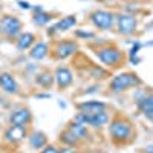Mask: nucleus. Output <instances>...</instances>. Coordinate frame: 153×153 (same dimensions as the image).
I'll use <instances>...</instances> for the list:
<instances>
[{"label":"nucleus","instance_id":"nucleus-1","mask_svg":"<svg viewBox=\"0 0 153 153\" xmlns=\"http://www.w3.org/2000/svg\"><path fill=\"white\" fill-rule=\"evenodd\" d=\"M139 83L141 81H139V78L136 75L126 72V74L117 75L110 81V89L113 92H123V91H126V89H129L130 86H135V84H139Z\"/></svg>","mask_w":153,"mask_h":153},{"label":"nucleus","instance_id":"nucleus-4","mask_svg":"<svg viewBox=\"0 0 153 153\" xmlns=\"http://www.w3.org/2000/svg\"><path fill=\"white\" fill-rule=\"evenodd\" d=\"M75 121H78L81 124H89V126H94V127H101L104 126L107 121H109V115L106 110L100 112V113H95V115H83V113H78L75 117Z\"/></svg>","mask_w":153,"mask_h":153},{"label":"nucleus","instance_id":"nucleus-28","mask_svg":"<svg viewBox=\"0 0 153 153\" xmlns=\"http://www.w3.org/2000/svg\"><path fill=\"white\" fill-rule=\"evenodd\" d=\"M144 115H146V118H149V120L153 123V109H152V110H149V112H146Z\"/></svg>","mask_w":153,"mask_h":153},{"label":"nucleus","instance_id":"nucleus-18","mask_svg":"<svg viewBox=\"0 0 153 153\" xmlns=\"http://www.w3.org/2000/svg\"><path fill=\"white\" fill-rule=\"evenodd\" d=\"M69 130L76 136V139H83L87 136V130H86V126L78 123V121H74L71 126H69Z\"/></svg>","mask_w":153,"mask_h":153},{"label":"nucleus","instance_id":"nucleus-21","mask_svg":"<svg viewBox=\"0 0 153 153\" xmlns=\"http://www.w3.org/2000/svg\"><path fill=\"white\" fill-rule=\"evenodd\" d=\"M35 83L42 87H51V84L54 83V76L51 75L49 72H43V74H38L35 76Z\"/></svg>","mask_w":153,"mask_h":153},{"label":"nucleus","instance_id":"nucleus-27","mask_svg":"<svg viewBox=\"0 0 153 153\" xmlns=\"http://www.w3.org/2000/svg\"><path fill=\"white\" fill-rule=\"evenodd\" d=\"M58 153H76V152H75V150H72V149H69V147H65V149L58 150Z\"/></svg>","mask_w":153,"mask_h":153},{"label":"nucleus","instance_id":"nucleus-12","mask_svg":"<svg viewBox=\"0 0 153 153\" xmlns=\"http://www.w3.org/2000/svg\"><path fill=\"white\" fill-rule=\"evenodd\" d=\"M78 109H80V113L83 115H95L106 110V104L101 103V101H84V103L78 106Z\"/></svg>","mask_w":153,"mask_h":153},{"label":"nucleus","instance_id":"nucleus-19","mask_svg":"<svg viewBox=\"0 0 153 153\" xmlns=\"http://www.w3.org/2000/svg\"><path fill=\"white\" fill-rule=\"evenodd\" d=\"M136 106H138V109L141 110L143 113L152 110V109H153V94H152V95H146V97H143V98H139L138 103H136Z\"/></svg>","mask_w":153,"mask_h":153},{"label":"nucleus","instance_id":"nucleus-8","mask_svg":"<svg viewBox=\"0 0 153 153\" xmlns=\"http://www.w3.org/2000/svg\"><path fill=\"white\" fill-rule=\"evenodd\" d=\"M136 19L130 14H121L118 17V31L124 35H129L136 29Z\"/></svg>","mask_w":153,"mask_h":153},{"label":"nucleus","instance_id":"nucleus-17","mask_svg":"<svg viewBox=\"0 0 153 153\" xmlns=\"http://www.w3.org/2000/svg\"><path fill=\"white\" fill-rule=\"evenodd\" d=\"M29 146L32 147V149H43L45 146H46V135L43 133V132H32L31 135H29Z\"/></svg>","mask_w":153,"mask_h":153},{"label":"nucleus","instance_id":"nucleus-11","mask_svg":"<svg viewBox=\"0 0 153 153\" xmlns=\"http://www.w3.org/2000/svg\"><path fill=\"white\" fill-rule=\"evenodd\" d=\"M78 49V45L75 42H61L55 46V57L57 58H68L69 55H72L75 51Z\"/></svg>","mask_w":153,"mask_h":153},{"label":"nucleus","instance_id":"nucleus-20","mask_svg":"<svg viewBox=\"0 0 153 153\" xmlns=\"http://www.w3.org/2000/svg\"><path fill=\"white\" fill-rule=\"evenodd\" d=\"M51 20H52V16L48 14V12H43V11H37L35 16L32 17V22L37 26H45V25H48Z\"/></svg>","mask_w":153,"mask_h":153},{"label":"nucleus","instance_id":"nucleus-2","mask_svg":"<svg viewBox=\"0 0 153 153\" xmlns=\"http://www.w3.org/2000/svg\"><path fill=\"white\" fill-rule=\"evenodd\" d=\"M109 133L115 141H124V139H127L132 135V127L124 120H115L110 123Z\"/></svg>","mask_w":153,"mask_h":153},{"label":"nucleus","instance_id":"nucleus-7","mask_svg":"<svg viewBox=\"0 0 153 153\" xmlns=\"http://www.w3.org/2000/svg\"><path fill=\"white\" fill-rule=\"evenodd\" d=\"M28 136L26 126H11L5 132V141L11 144H17Z\"/></svg>","mask_w":153,"mask_h":153},{"label":"nucleus","instance_id":"nucleus-14","mask_svg":"<svg viewBox=\"0 0 153 153\" xmlns=\"http://www.w3.org/2000/svg\"><path fill=\"white\" fill-rule=\"evenodd\" d=\"M74 80V75L68 68H58L55 72V81L58 84V87H68Z\"/></svg>","mask_w":153,"mask_h":153},{"label":"nucleus","instance_id":"nucleus-6","mask_svg":"<svg viewBox=\"0 0 153 153\" xmlns=\"http://www.w3.org/2000/svg\"><path fill=\"white\" fill-rule=\"evenodd\" d=\"M91 20L100 29H110L113 25V14L107 11H95L91 16Z\"/></svg>","mask_w":153,"mask_h":153},{"label":"nucleus","instance_id":"nucleus-9","mask_svg":"<svg viewBox=\"0 0 153 153\" xmlns=\"http://www.w3.org/2000/svg\"><path fill=\"white\" fill-rule=\"evenodd\" d=\"M31 120H32L31 112L28 109H25V107L14 110L9 117V121H11L12 126H26V124L31 123Z\"/></svg>","mask_w":153,"mask_h":153},{"label":"nucleus","instance_id":"nucleus-25","mask_svg":"<svg viewBox=\"0 0 153 153\" xmlns=\"http://www.w3.org/2000/svg\"><path fill=\"white\" fill-rule=\"evenodd\" d=\"M76 35L78 37H84V38H92L94 32H83V31H76Z\"/></svg>","mask_w":153,"mask_h":153},{"label":"nucleus","instance_id":"nucleus-29","mask_svg":"<svg viewBox=\"0 0 153 153\" xmlns=\"http://www.w3.org/2000/svg\"><path fill=\"white\" fill-rule=\"evenodd\" d=\"M51 95L49 94H40V95H37V98H49Z\"/></svg>","mask_w":153,"mask_h":153},{"label":"nucleus","instance_id":"nucleus-15","mask_svg":"<svg viewBox=\"0 0 153 153\" xmlns=\"http://www.w3.org/2000/svg\"><path fill=\"white\" fill-rule=\"evenodd\" d=\"M49 52V46L45 43V42H38L37 45L34 43V46L31 48V52H29V57L32 60H43Z\"/></svg>","mask_w":153,"mask_h":153},{"label":"nucleus","instance_id":"nucleus-10","mask_svg":"<svg viewBox=\"0 0 153 153\" xmlns=\"http://www.w3.org/2000/svg\"><path fill=\"white\" fill-rule=\"evenodd\" d=\"M0 87H2L6 94H17L19 92V84H17L16 78L8 72L0 74Z\"/></svg>","mask_w":153,"mask_h":153},{"label":"nucleus","instance_id":"nucleus-3","mask_svg":"<svg viewBox=\"0 0 153 153\" xmlns=\"http://www.w3.org/2000/svg\"><path fill=\"white\" fill-rule=\"evenodd\" d=\"M22 31V22L14 16H5L0 19V32L5 34L6 37L14 38Z\"/></svg>","mask_w":153,"mask_h":153},{"label":"nucleus","instance_id":"nucleus-16","mask_svg":"<svg viewBox=\"0 0 153 153\" xmlns=\"http://www.w3.org/2000/svg\"><path fill=\"white\" fill-rule=\"evenodd\" d=\"M35 43V35L31 34V32H23L19 35L17 38V49L20 51H26L29 48H32Z\"/></svg>","mask_w":153,"mask_h":153},{"label":"nucleus","instance_id":"nucleus-24","mask_svg":"<svg viewBox=\"0 0 153 153\" xmlns=\"http://www.w3.org/2000/svg\"><path fill=\"white\" fill-rule=\"evenodd\" d=\"M40 153H58V150H57L54 146H45V149H43Z\"/></svg>","mask_w":153,"mask_h":153},{"label":"nucleus","instance_id":"nucleus-13","mask_svg":"<svg viewBox=\"0 0 153 153\" xmlns=\"http://www.w3.org/2000/svg\"><path fill=\"white\" fill-rule=\"evenodd\" d=\"M75 23H76V17H75V16H68V17H65V19H61L60 22H57L52 28H49V29H48V34L52 35V34L60 32V31H68V29L74 28Z\"/></svg>","mask_w":153,"mask_h":153},{"label":"nucleus","instance_id":"nucleus-22","mask_svg":"<svg viewBox=\"0 0 153 153\" xmlns=\"http://www.w3.org/2000/svg\"><path fill=\"white\" fill-rule=\"evenodd\" d=\"M60 141L65 143L66 146H75L78 139H76V136H75L71 130H65V132L60 135Z\"/></svg>","mask_w":153,"mask_h":153},{"label":"nucleus","instance_id":"nucleus-23","mask_svg":"<svg viewBox=\"0 0 153 153\" xmlns=\"http://www.w3.org/2000/svg\"><path fill=\"white\" fill-rule=\"evenodd\" d=\"M141 48H143L141 43H135L132 46V49H130V61L135 63V65H136V63H139V58L136 55H138V52H139V49H141Z\"/></svg>","mask_w":153,"mask_h":153},{"label":"nucleus","instance_id":"nucleus-26","mask_svg":"<svg viewBox=\"0 0 153 153\" xmlns=\"http://www.w3.org/2000/svg\"><path fill=\"white\" fill-rule=\"evenodd\" d=\"M19 6L23 8V9H31V5L28 2H23V0H20V2H19Z\"/></svg>","mask_w":153,"mask_h":153},{"label":"nucleus","instance_id":"nucleus-5","mask_svg":"<svg viewBox=\"0 0 153 153\" xmlns=\"http://www.w3.org/2000/svg\"><path fill=\"white\" fill-rule=\"evenodd\" d=\"M98 58L104 63V65H109V66H113L117 65L118 61H121L123 55L121 52L117 49V48H104V49H100L97 52Z\"/></svg>","mask_w":153,"mask_h":153}]
</instances>
